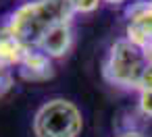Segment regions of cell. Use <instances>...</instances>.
Segmentation results:
<instances>
[{
  "label": "cell",
  "instance_id": "cell-1",
  "mask_svg": "<svg viewBox=\"0 0 152 137\" xmlns=\"http://www.w3.org/2000/svg\"><path fill=\"white\" fill-rule=\"evenodd\" d=\"M73 17L71 0H23L7 17L2 31L17 38L23 46L36 48L52 27L71 23Z\"/></svg>",
  "mask_w": 152,
  "mask_h": 137
},
{
  "label": "cell",
  "instance_id": "cell-2",
  "mask_svg": "<svg viewBox=\"0 0 152 137\" xmlns=\"http://www.w3.org/2000/svg\"><path fill=\"white\" fill-rule=\"evenodd\" d=\"M148 65L150 60L146 50L137 48L127 38H121V40H115L113 46L108 48V54L102 65V77L113 87L140 91L142 77Z\"/></svg>",
  "mask_w": 152,
  "mask_h": 137
},
{
  "label": "cell",
  "instance_id": "cell-3",
  "mask_svg": "<svg viewBox=\"0 0 152 137\" xmlns=\"http://www.w3.org/2000/svg\"><path fill=\"white\" fill-rule=\"evenodd\" d=\"M31 127L36 137H79L83 114L71 100L52 98L36 110Z\"/></svg>",
  "mask_w": 152,
  "mask_h": 137
},
{
  "label": "cell",
  "instance_id": "cell-4",
  "mask_svg": "<svg viewBox=\"0 0 152 137\" xmlns=\"http://www.w3.org/2000/svg\"><path fill=\"white\" fill-rule=\"evenodd\" d=\"M125 38L142 50L152 46V0L129 2L125 9Z\"/></svg>",
  "mask_w": 152,
  "mask_h": 137
},
{
  "label": "cell",
  "instance_id": "cell-5",
  "mask_svg": "<svg viewBox=\"0 0 152 137\" xmlns=\"http://www.w3.org/2000/svg\"><path fill=\"white\" fill-rule=\"evenodd\" d=\"M54 60L48 58L44 52H40L38 48H29L27 54L23 56L21 65L17 67V75L23 81H31V83H40V81H48L54 77Z\"/></svg>",
  "mask_w": 152,
  "mask_h": 137
},
{
  "label": "cell",
  "instance_id": "cell-6",
  "mask_svg": "<svg viewBox=\"0 0 152 137\" xmlns=\"http://www.w3.org/2000/svg\"><path fill=\"white\" fill-rule=\"evenodd\" d=\"M40 52H44L48 58L56 60L69 54V50L73 48V27L71 23H61L56 27H52L36 46Z\"/></svg>",
  "mask_w": 152,
  "mask_h": 137
},
{
  "label": "cell",
  "instance_id": "cell-7",
  "mask_svg": "<svg viewBox=\"0 0 152 137\" xmlns=\"http://www.w3.org/2000/svg\"><path fill=\"white\" fill-rule=\"evenodd\" d=\"M27 46H23L17 38L0 31V67L4 69H17L23 60V56L27 54Z\"/></svg>",
  "mask_w": 152,
  "mask_h": 137
},
{
  "label": "cell",
  "instance_id": "cell-8",
  "mask_svg": "<svg viewBox=\"0 0 152 137\" xmlns=\"http://www.w3.org/2000/svg\"><path fill=\"white\" fill-rule=\"evenodd\" d=\"M137 94H140L137 96V108H140V112L144 116L152 118V89H142Z\"/></svg>",
  "mask_w": 152,
  "mask_h": 137
},
{
  "label": "cell",
  "instance_id": "cell-9",
  "mask_svg": "<svg viewBox=\"0 0 152 137\" xmlns=\"http://www.w3.org/2000/svg\"><path fill=\"white\" fill-rule=\"evenodd\" d=\"M102 0H71V4H73V11L75 15L81 13V15H88V13H94L98 7H100Z\"/></svg>",
  "mask_w": 152,
  "mask_h": 137
},
{
  "label": "cell",
  "instance_id": "cell-10",
  "mask_svg": "<svg viewBox=\"0 0 152 137\" xmlns=\"http://www.w3.org/2000/svg\"><path fill=\"white\" fill-rule=\"evenodd\" d=\"M15 85V77H13V71L11 69H4L0 67V98L7 96Z\"/></svg>",
  "mask_w": 152,
  "mask_h": 137
},
{
  "label": "cell",
  "instance_id": "cell-11",
  "mask_svg": "<svg viewBox=\"0 0 152 137\" xmlns=\"http://www.w3.org/2000/svg\"><path fill=\"white\" fill-rule=\"evenodd\" d=\"M115 137H148V135H144L142 131H135V129H127L123 133H117Z\"/></svg>",
  "mask_w": 152,
  "mask_h": 137
},
{
  "label": "cell",
  "instance_id": "cell-12",
  "mask_svg": "<svg viewBox=\"0 0 152 137\" xmlns=\"http://www.w3.org/2000/svg\"><path fill=\"white\" fill-rule=\"evenodd\" d=\"M104 2H108V4H125L129 0H104Z\"/></svg>",
  "mask_w": 152,
  "mask_h": 137
},
{
  "label": "cell",
  "instance_id": "cell-13",
  "mask_svg": "<svg viewBox=\"0 0 152 137\" xmlns=\"http://www.w3.org/2000/svg\"><path fill=\"white\" fill-rule=\"evenodd\" d=\"M146 52H148V54H152V46H150V48H148V50H146Z\"/></svg>",
  "mask_w": 152,
  "mask_h": 137
}]
</instances>
